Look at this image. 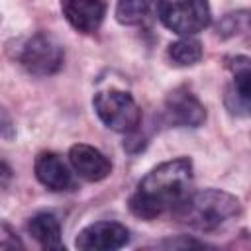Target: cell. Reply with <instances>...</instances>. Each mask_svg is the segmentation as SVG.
Here are the masks:
<instances>
[{"instance_id":"obj_16","label":"cell","mask_w":251,"mask_h":251,"mask_svg":"<svg viewBox=\"0 0 251 251\" xmlns=\"http://www.w3.org/2000/svg\"><path fill=\"white\" fill-rule=\"evenodd\" d=\"M10 180H12V169L8 163H4L0 159V188H6L10 184Z\"/></svg>"},{"instance_id":"obj_12","label":"cell","mask_w":251,"mask_h":251,"mask_svg":"<svg viewBox=\"0 0 251 251\" xmlns=\"http://www.w3.org/2000/svg\"><path fill=\"white\" fill-rule=\"evenodd\" d=\"M27 231L43 249H65L61 239V224L49 212H39L27 222Z\"/></svg>"},{"instance_id":"obj_2","label":"cell","mask_w":251,"mask_h":251,"mask_svg":"<svg viewBox=\"0 0 251 251\" xmlns=\"http://www.w3.org/2000/svg\"><path fill=\"white\" fill-rule=\"evenodd\" d=\"M175 216L180 224L192 229L216 233L241 216V202L229 192L208 188L188 194L175 210Z\"/></svg>"},{"instance_id":"obj_3","label":"cell","mask_w":251,"mask_h":251,"mask_svg":"<svg viewBox=\"0 0 251 251\" xmlns=\"http://www.w3.org/2000/svg\"><path fill=\"white\" fill-rule=\"evenodd\" d=\"M92 106L100 122L118 133H131L141 122V110L137 102L129 92L124 90H102L94 94Z\"/></svg>"},{"instance_id":"obj_6","label":"cell","mask_w":251,"mask_h":251,"mask_svg":"<svg viewBox=\"0 0 251 251\" xmlns=\"http://www.w3.org/2000/svg\"><path fill=\"white\" fill-rule=\"evenodd\" d=\"M165 116H167V122L173 126L198 127L206 120V108L188 88L178 86L167 94Z\"/></svg>"},{"instance_id":"obj_14","label":"cell","mask_w":251,"mask_h":251,"mask_svg":"<svg viewBox=\"0 0 251 251\" xmlns=\"http://www.w3.org/2000/svg\"><path fill=\"white\" fill-rule=\"evenodd\" d=\"M151 4H153V0H118L116 20L124 25L141 24L149 14Z\"/></svg>"},{"instance_id":"obj_1","label":"cell","mask_w":251,"mask_h":251,"mask_svg":"<svg viewBox=\"0 0 251 251\" xmlns=\"http://www.w3.org/2000/svg\"><path fill=\"white\" fill-rule=\"evenodd\" d=\"M192 188V161L176 157L151 169L129 198V210L141 220H155L175 212Z\"/></svg>"},{"instance_id":"obj_5","label":"cell","mask_w":251,"mask_h":251,"mask_svg":"<svg viewBox=\"0 0 251 251\" xmlns=\"http://www.w3.org/2000/svg\"><path fill=\"white\" fill-rule=\"evenodd\" d=\"M65 61L63 45L49 33H35L31 35L20 53L22 67L33 76H51L55 75Z\"/></svg>"},{"instance_id":"obj_15","label":"cell","mask_w":251,"mask_h":251,"mask_svg":"<svg viewBox=\"0 0 251 251\" xmlns=\"http://www.w3.org/2000/svg\"><path fill=\"white\" fill-rule=\"evenodd\" d=\"M0 135L6 137V139H12L14 137V124L10 120V116L0 108Z\"/></svg>"},{"instance_id":"obj_9","label":"cell","mask_w":251,"mask_h":251,"mask_svg":"<svg viewBox=\"0 0 251 251\" xmlns=\"http://www.w3.org/2000/svg\"><path fill=\"white\" fill-rule=\"evenodd\" d=\"M67 22L80 33H92L106 16L104 0H61Z\"/></svg>"},{"instance_id":"obj_8","label":"cell","mask_w":251,"mask_h":251,"mask_svg":"<svg viewBox=\"0 0 251 251\" xmlns=\"http://www.w3.org/2000/svg\"><path fill=\"white\" fill-rule=\"evenodd\" d=\"M69 161L75 173L88 182H98L112 173V163L106 159V155L86 143L73 145L69 149Z\"/></svg>"},{"instance_id":"obj_4","label":"cell","mask_w":251,"mask_h":251,"mask_svg":"<svg viewBox=\"0 0 251 251\" xmlns=\"http://www.w3.org/2000/svg\"><path fill=\"white\" fill-rule=\"evenodd\" d=\"M157 16L178 35H194L210 25L208 0H157Z\"/></svg>"},{"instance_id":"obj_13","label":"cell","mask_w":251,"mask_h":251,"mask_svg":"<svg viewBox=\"0 0 251 251\" xmlns=\"http://www.w3.org/2000/svg\"><path fill=\"white\" fill-rule=\"evenodd\" d=\"M167 55L175 65L188 67V65H194V63H198L202 59V43L196 37L184 35L182 39H178V41L169 45Z\"/></svg>"},{"instance_id":"obj_7","label":"cell","mask_w":251,"mask_h":251,"mask_svg":"<svg viewBox=\"0 0 251 251\" xmlns=\"http://www.w3.org/2000/svg\"><path fill=\"white\" fill-rule=\"evenodd\" d=\"M129 241V231L118 222H96L86 226L75 239V245L84 251H114Z\"/></svg>"},{"instance_id":"obj_10","label":"cell","mask_w":251,"mask_h":251,"mask_svg":"<svg viewBox=\"0 0 251 251\" xmlns=\"http://www.w3.org/2000/svg\"><path fill=\"white\" fill-rule=\"evenodd\" d=\"M33 171H35L37 180L43 186H47L49 190L65 192V190L75 188V178H73L71 171L67 169V165L63 163V159L57 153H51V151L39 153L35 157Z\"/></svg>"},{"instance_id":"obj_11","label":"cell","mask_w":251,"mask_h":251,"mask_svg":"<svg viewBox=\"0 0 251 251\" xmlns=\"http://www.w3.org/2000/svg\"><path fill=\"white\" fill-rule=\"evenodd\" d=\"M229 69L233 71V84L227 90L226 104L229 112L247 116L249 114V59L247 57H235L233 63H229Z\"/></svg>"}]
</instances>
